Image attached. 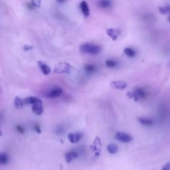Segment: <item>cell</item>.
<instances>
[{"label":"cell","instance_id":"6da1fadb","mask_svg":"<svg viewBox=\"0 0 170 170\" xmlns=\"http://www.w3.org/2000/svg\"><path fill=\"white\" fill-rule=\"evenodd\" d=\"M80 51L82 53L90 55H98L100 53L101 47L93 43H85L80 47Z\"/></svg>","mask_w":170,"mask_h":170},{"label":"cell","instance_id":"7a4b0ae2","mask_svg":"<svg viewBox=\"0 0 170 170\" xmlns=\"http://www.w3.org/2000/svg\"><path fill=\"white\" fill-rule=\"evenodd\" d=\"M132 96L134 99L137 100H144L148 96V92L144 88L138 87L134 90L132 93Z\"/></svg>","mask_w":170,"mask_h":170},{"label":"cell","instance_id":"3957f363","mask_svg":"<svg viewBox=\"0 0 170 170\" xmlns=\"http://www.w3.org/2000/svg\"><path fill=\"white\" fill-rule=\"evenodd\" d=\"M71 69V66L68 62H59L55 65L54 69V72L58 74H64V73H69Z\"/></svg>","mask_w":170,"mask_h":170},{"label":"cell","instance_id":"277c9868","mask_svg":"<svg viewBox=\"0 0 170 170\" xmlns=\"http://www.w3.org/2000/svg\"><path fill=\"white\" fill-rule=\"evenodd\" d=\"M115 139L122 143H129L132 142L133 138L131 135L127 134V133L118 132L115 136Z\"/></svg>","mask_w":170,"mask_h":170},{"label":"cell","instance_id":"5b68a950","mask_svg":"<svg viewBox=\"0 0 170 170\" xmlns=\"http://www.w3.org/2000/svg\"><path fill=\"white\" fill-rule=\"evenodd\" d=\"M62 94V90L60 87H54L53 89L46 94L45 96L48 98H55L61 96Z\"/></svg>","mask_w":170,"mask_h":170},{"label":"cell","instance_id":"8992f818","mask_svg":"<svg viewBox=\"0 0 170 170\" xmlns=\"http://www.w3.org/2000/svg\"><path fill=\"white\" fill-rule=\"evenodd\" d=\"M82 135L80 133H69L67 135V138L70 143H77L81 140Z\"/></svg>","mask_w":170,"mask_h":170},{"label":"cell","instance_id":"52a82bcc","mask_svg":"<svg viewBox=\"0 0 170 170\" xmlns=\"http://www.w3.org/2000/svg\"><path fill=\"white\" fill-rule=\"evenodd\" d=\"M37 65L39 68L40 69L42 73H43L44 75L47 76L50 74L51 72V68L49 67V65H47L45 62H44L43 61H38Z\"/></svg>","mask_w":170,"mask_h":170},{"label":"cell","instance_id":"ba28073f","mask_svg":"<svg viewBox=\"0 0 170 170\" xmlns=\"http://www.w3.org/2000/svg\"><path fill=\"white\" fill-rule=\"evenodd\" d=\"M112 88L118 90H124L127 87V83L121 80L112 81L110 84Z\"/></svg>","mask_w":170,"mask_h":170},{"label":"cell","instance_id":"9c48e42d","mask_svg":"<svg viewBox=\"0 0 170 170\" xmlns=\"http://www.w3.org/2000/svg\"><path fill=\"white\" fill-rule=\"evenodd\" d=\"M138 120L141 124L145 126H152L154 124V120L150 118L141 116L138 118Z\"/></svg>","mask_w":170,"mask_h":170},{"label":"cell","instance_id":"30bf717a","mask_svg":"<svg viewBox=\"0 0 170 170\" xmlns=\"http://www.w3.org/2000/svg\"><path fill=\"white\" fill-rule=\"evenodd\" d=\"M80 7L82 14L85 17H89L90 15V9L88 7L87 2L86 1H82L80 4Z\"/></svg>","mask_w":170,"mask_h":170},{"label":"cell","instance_id":"8fae6325","mask_svg":"<svg viewBox=\"0 0 170 170\" xmlns=\"http://www.w3.org/2000/svg\"><path fill=\"white\" fill-rule=\"evenodd\" d=\"M43 103H37L33 104L32 110L34 113L37 115H41L43 112V107L42 105Z\"/></svg>","mask_w":170,"mask_h":170},{"label":"cell","instance_id":"7c38bea8","mask_svg":"<svg viewBox=\"0 0 170 170\" xmlns=\"http://www.w3.org/2000/svg\"><path fill=\"white\" fill-rule=\"evenodd\" d=\"M98 5L102 9H109L112 6V2L111 0H99Z\"/></svg>","mask_w":170,"mask_h":170},{"label":"cell","instance_id":"4fadbf2b","mask_svg":"<svg viewBox=\"0 0 170 170\" xmlns=\"http://www.w3.org/2000/svg\"><path fill=\"white\" fill-rule=\"evenodd\" d=\"M78 158V154L75 151H70L65 154V160L68 164H70L73 159Z\"/></svg>","mask_w":170,"mask_h":170},{"label":"cell","instance_id":"5bb4252c","mask_svg":"<svg viewBox=\"0 0 170 170\" xmlns=\"http://www.w3.org/2000/svg\"><path fill=\"white\" fill-rule=\"evenodd\" d=\"M23 102L25 104H34L37 103H42V100L36 96H29V97L25 98L23 100Z\"/></svg>","mask_w":170,"mask_h":170},{"label":"cell","instance_id":"9a60e30c","mask_svg":"<svg viewBox=\"0 0 170 170\" xmlns=\"http://www.w3.org/2000/svg\"><path fill=\"white\" fill-rule=\"evenodd\" d=\"M84 69H85V72L88 75H93L96 71V66L95 65L93 64H86L85 65V67H84Z\"/></svg>","mask_w":170,"mask_h":170},{"label":"cell","instance_id":"2e32d148","mask_svg":"<svg viewBox=\"0 0 170 170\" xmlns=\"http://www.w3.org/2000/svg\"><path fill=\"white\" fill-rule=\"evenodd\" d=\"M124 54L129 58H134L136 55V52L134 50V49L130 48V47H127L125 48L124 50Z\"/></svg>","mask_w":170,"mask_h":170},{"label":"cell","instance_id":"e0dca14e","mask_svg":"<svg viewBox=\"0 0 170 170\" xmlns=\"http://www.w3.org/2000/svg\"><path fill=\"white\" fill-rule=\"evenodd\" d=\"M9 161V156L6 153H0V166H5Z\"/></svg>","mask_w":170,"mask_h":170},{"label":"cell","instance_id":"ac0fdd59","mask_svg":"<svg viewBox=\"0 0 170 170\" xmlns=\"http://www.w3.org/2000/svg\"><path fill=\"white\" fill-rule=\"evenodd\" d=\"M107 150H108L110 154H114L118 150V147L117 145L114 144V143H110V144H109L107 146Z\"/></svg>","mask_w":170,"mask_h":170},{"label":"cell","instance_id":"d6986e66","mask_svg":"<svg viewBox=\"0 0 170 170\" xmlns=\"http://www.w3.org/2000/svg\"><path fill=\"white\" fill-rule=\"evenodd\" d=\"M14 103L15 106L18 108H22L23 105H24V102H23V100H22V99L19 97V96H16V97H15Z\"/></svg>","mask_w":170,"mask_h":170},{"label":"cell","instance_id":"ffe728a7","mask_svg":"<svg viewBox=\"0 0 170 170\" xmlns=\"http://www.w3.org/2000/svg\"><path fill=\"white\" fill-rule=\"evenodd\" d=\"M106 65L108 68H110V69H113L117 67L118 62L113 59H108L106 61Z\"/></svg>","mask_w":170,"mask_h":170},{"label":"cell","instance_id":"44dd1931","mask_svg":"<svg viewBox=\"0 0 170 170\" xmlns=\"http://www.w3.org/2000/svg\"><path fill=\"white\" fill-rule=\"evenodd\" d=\"M159 11L161 14H166L170 11V6H169V5H166V6L159 7Z\"/></svg>","mask_w":170,"mask_h":170},{"label":"cell","instance_id":"7402d4cb","mask_svg":"<svg viewBox=\"0 0 170 170\" xmlns=\"http://www.w3.org/2000/svg\"><path fill=\"white\" fill-rule=\"evenodd\" d=\"M107 34H108L110 37H111L114 40H116L118 37L117 33L112 29H109L107 30Z\"/></svg>","mask_w":170,"mask_h":170},{"label":"cell","instance_id":"603a6c76","mask_svg":"<svg viewBox=\"0 0 170 170\" xmlns=\"http://www.w3.org/2000/svg\"><path fill=\"white\" fill-rule=\"evenodd\" d=\"M41 3V0H31V5L34 7H40Z\"/></svg>","mask_w":170,"mask_h":170},{"label":"cell","instance_id":"cb8c5ba5","mask_svg":"<svg viewBox=\"0 0 170 170\" xmlns=\"http://www.w3.org/2000/svg\"><path fill=\"white\" fill-rule=\"evenodd\" d=\"M33 129L37 134H41V129L40 126L37 124H35L33 125Z\"/></svg>","mask_w":170,"mask_h":170},{"label":"cell","instance_id":"d4e9b609","mask_svg":"<svg viewBox=\"0 0 170 170\" xmlns=\"http://www.w3.org/2000/svg\"><path fill=\"white\" fill-rule=\"evenodd\" d=\"M16 129L18 132H19L20 134H24L25 133V129L23 128V127L21 125H17L16 126Z\"/></svg>","mask_w":170,"mask_h":170},{"label":"cell","instance_id":"484cf974","mask_svg":"<svg viewBox=\"0 0 170 170\" xmlns=\"http://www.w3.org/2000/svg\"><path fill=\"white\" fill-rule=\"evenodd\" d=\"M161 170H170V161L165 164L163 167H162Z\"/></svg>","mask_w":170,"mask_h":170},{"label":"cell","instance_id":"4316f807","mask_svg":"<svg viewBox=\"0 0 170 170\" xmlns=\"http://www.w3.org/2000/svg\"><path fill=\"white\" fill-rule=\"evenodd\" d=\"M33 49V47L30 46V45H25L24 47H23V50L25 51L32 50Z\"/></svg>","mask_w":170,"mask_h":170},{"label":"cell","instance_id":"83f0119b","mask_svg":"<svg viewBox=\"0 0 170 170\" xmlns=\"http://www.w3.org/2000/svg\"><path fill=\"white\" fill-rule=\"evenodd\" d=\"M57 1L59 2V3H64V2L66 1V0H57Z\"/></svg>","mask_w":170,"mask_h":170},{"label":"cell","instance_id":"f1b7e54d","mask_svg":"<svg viewBox=\"0 0 170 170\" xmlns=\"http://www.w3.org/2000/svg\"><path fill=\"white\" fill-rule=\"evenodd\" d=\"M2 136V132L1 131V130H0V136Z\"/></svg>","mask_w":170,"mask_h":170},{"label":"cell","instance_id":"f546056e","mask_svg":"<svg viewBox=\"0 0 170 170\" xmlns=\"http://www.w3.org/2000/svg\"><path fill=\"white\" fill-rule=\"evenodd\" d=\"M168 21L170 22V15H169V17H168Z\"/></svg>","mask_w":170,"mask_h":170}]
</instances>
